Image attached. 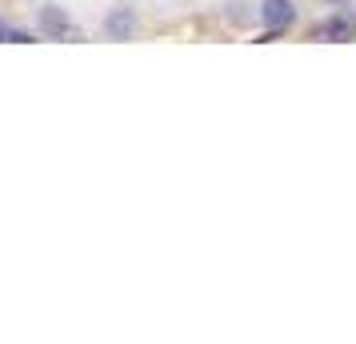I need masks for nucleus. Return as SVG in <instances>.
I'll list each match as a JSON object with an SVG mask.
<instances>
[{"instance_id": "obj_1", "label": "nucleus", "mask_w": 356, "mask_h": 344, "mask_svg": "<svg viewBox=\"0 0 356 344\" xmlns=\"http://www.w3.org/2000/svg\"><path fill=\"white\" fill-rule=\"evenodd\" d=\"M136 28H140L136 8H129V4H116V8H108V17H104V36H108V40H132V36H136Z\"/></svg>"}, {"instance_id": "obj_2", "label": "nucleus", "mask_w": 356, "mask_h": 344, "mask_svg": "<svg viewBox=\"0 0 356 344\" xmlns=\"http://www.w3.org/2000/svg\"><path fill=\"white\" fill-rule=\"evenodd\" d=\"M312 36H321L328 44H348V40H356V13H337V17H328Z\"/></svg>"}, {"instance_id": "obj_3", "label": "nucleus", "mask_w": 356, "mask_h": 344, "mask_svg": "<svg viewBox=\"0 0 356 344\" xmlns=\"http://www.w3.org/2000/svg\"><path fill=\"white\" fill-rule=\"evenodd\" d=\"M260 24L264 28H276V33H284L296 24V4L292 0H264L260 4Z\"/></svg>"}, {"instance_id": "obj_4", "label": "nucleus", "mask_w": 356, "mask_h": 344, "mask_svg": "<svg viewBox=\"0 0 356 344\" xmlns=\"http://www.w3.org/2000/svg\"><path fill=\"white\" fill-rule=\"evenodd\" d=\"M40 33L56 36V40H60V36H72V40H76V36H81L72 28V20H68V13L60 4H44V8H40Z\"/></svg>"}, {"instance_id": "obj_5", "label": "nucleus", "mask_w": 356, "mask_h": 344, "mask_svg": "<svg viewBox=\"0 0 356 344\" xmlns=\"http://www.w3.org/2000/svg\"><path fill=\"white\" fill-rule=\"evenodd\" d=\"M332 4H340V0H332Z\"/></svg>"}]
</instances>
